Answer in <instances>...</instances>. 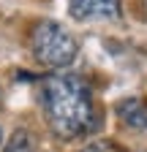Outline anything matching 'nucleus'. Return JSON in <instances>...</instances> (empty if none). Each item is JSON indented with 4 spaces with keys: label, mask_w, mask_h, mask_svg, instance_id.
<instances>
[{
    "label": "nucleus",
    "mask_w": 147,
    "mask_h": 152,
    "mask_svg": "<svg viewBox=\"0 0 147 152\" xmlns=\"http://www.w3.org/2000/svg\"><path fill=\"white\" fill-rule=\"evenodd\" d=\"M33 54L46 68H68L79 54V44L60 22L44 19L33 30Z\"/></svg>",
    "instance_id": "obj_2"
},
{
    "label": "nucleus",
    "mask_w": 147,
    "mask_h": 152,
    "mask_svg": "<svg viewBox=\"0 0 147 152\" xmlns=\"http://www.w3.org/2000/svg\"><path fill=\"white\" fill-rule=\"evenodd\" d=\"M85 152H117V149H115L112 144H104V141H98V144H90Z\"/></svg>",
    "instance_id": "obj_6"
},
{
    "label": "nucleus",
    "mask_w": 147,
    "mask_h": 152,
    "mask_svg": "<svg viewBox=\"0 0 147 152\" xmlns=\"http://www.w3.org/2000/svg\"><path fill=\"white\" fill-rule=\"evenodd\" d=\"M68 14L76 22L117 19L120 16V0H68Z\"/></svg>",
    "instance_id": "obj_3"
},
{
    "label": "nucleus",
    "mask_w": 147,
    "mask_h": 152,
    "mask_svg": "<svg viewBox=\"0 0 147 152\" xmlns=\"http://www.w3.org/2000/svg\"><path fill=\"white\" fill-rule=\"evenodd\" d=\"M117 117L134 130H144L147 128V106L142 98H123L117 103Z\"/></svg>",
    "instance_id": "obj_4"
},
{
    "label": "nucleus",
    "mask_w": 147,
    "mask_h": 152,
    "mask_svg": "<svg viewBox=\"0 0 147 152\" xmlns=\"http://www.w3.org/2000/svg\"><path fill=\"white\" fill-rule=\"evenodd\" d=\"M3 152H33V136H30L25 128L14 130L11 139H8L6 147H3Z\"/></svg>",
    "instance_id": "obj_5"
},
{
    "label": "nucleus",
    "mask_w": 147,
    "mask_h": 152,
    "mask_svg": "<svg viewBox=\"0 0 147 152\" xmlns=\"http://www.w3.org/2000/svg\"><path fill=\"white\" fill-rule=\"evenodd\" d=\"M0 139H3V133H0Z\"/></svg>",
    "instance_id": "obj_8"
},
{
    "label": "nucleus",
    "mask_w": 147,
    "mask_h": 152,
    "mask_svg": "<svg viewBox=\"0 0 147 152\" xmlns=\"http://www.w3.org/2000/svg\"><path fill=\"white\" fill-rule=\"evenodd\" d=\"M41 103L46 122L57 139L87 136L98 122L93 111V92L76 73H54L44 82Z\"/></svg>",
    "instance_id": "obj_1"
},
{
    "label": "nucleus",
    "mask_w": 147,
    "mask_h": 152,
    "mask_svg": "<svg viewBox=\"0 0 147 152\" xmlns=\"http://www.w3.org/2000/svg\"><path fill=\"white\" fill-rule=\"evenodd\" d=\"M144 11H147V0H144Z\"/></svg>",
    "instance_id": "obj_7"
}]
</instances>
